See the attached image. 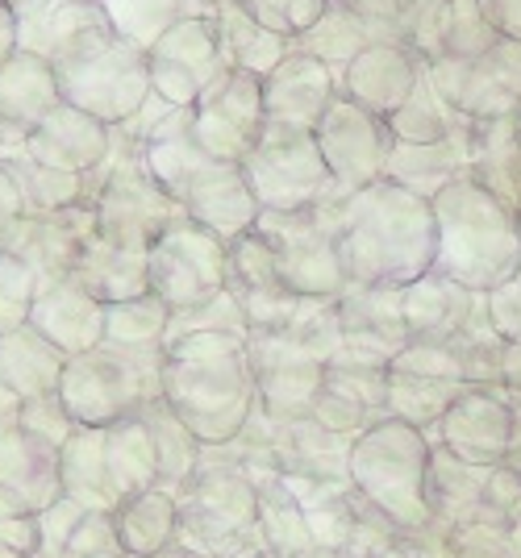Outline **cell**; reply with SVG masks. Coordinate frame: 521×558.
<instances>
[{
    "instance_id": "1",
    "label": "cell",
    "mask_w": 521,
    "mask_h": 558,
    "mask_svg": "<svg viewBox=\"0 0 521 558\" xmlns=\"http://www.w3.org/2000/svg\"><path fill=\"white\" fill-rule=\"evenodd\" d=\"M322 213L330 221L347 283L404 288L434 271L438 221L426 196L392 180H376L355 192L334 187L322 201Z\"/></svg>"
},
{
    "instance_id": "2",
    "label": "cell",
    "mask_w": 521,
    "mask_h": 558,
    "mask_svg": "<svg viewBox=\"0 0 521 558\" xmlns=\"http://www.w3.org/2000/svg\"><path fill=\"white\" fill-rule=\"evenodd\" d=\"M163 400L201 446L230 442L259 409L246 333L201 329L163 342Z\"/></svg>"
},
{
    "instance_id": "3",
    "label": "cell",
    "mask_w": 521,
    "mask_h": 558,
    "mask_svg": "<svg viewBox=\"0 0 521 558\" xmlns=\"http://www.w3.org/2000/svg\"><path fill=\"white\" fill-rule=\"evenodd\" d=\"M246 354L259 388V409L271 421H296L313 413L330 359L342 354L338 296H305L284 326L251 329Z\"/></svg>"
},
{
    "instance_id": "4",
    "label": "cell",
    "mask_w": 521,
    "mask_h": 558,
    "mask_svg": "<svg viewBox=\"0 0 521 558\" xmlns=\"http://www.w3.org/2000/svg\"><path fill=\"white\" fill-rule=\"evenodd\" d=\"M429 205L438 221V276L488 296L521 267V217L472 175L443 187Z\"/></svg>"
},
{
    "instance_id": "5",
    "label": "cell",
    "mask_w": 521,
    "mask_h": 558,
    "mask_svg": "<svg viewBox=\"0 0 521 558\" xmlns=\"http://www.w3.org/2000/svg\"><path fill=\"white\" fill-rule=\"evenodd\" d=\"M146 167L167 187V196L180 205L184 217L209 226L226 242L246 233L259 217V205L242 180V167L230 159H217L192 138V109H180L150 138Z\"/></svg>"
},
{
    "instance_id": "6",
    "label": "cell",
    "mask_w": 521,
    "mask_h": 558,
    "mask_svg": "<svg viewBox=\"0 0 521 558\" xmlns=\"http://www.w3.org/2000/svg\"><path fill=\"white\" fill-rule=\"evenodd\" d=\"M175 542L196 555L230 558L259 546V492L226 442L201 446L192 475L175 488Z\"/></svg>"
},
{
    "instance_id": "7",
    "label": "cell",
    "mask_w": 521,
    "mask_h": 558,
    "mask_svg": "<svg viewBox=\"0 0 521 558\" xmlns=\"http://www.w3.org/2000/svg\"><path fill=\"white\" fill-rule=\"evenodd\" d=\"M63 496L88 512H113L121 500L146 488H159V463L143 417L113 425H75L59 446Z\"/></svg>"
},
{
    "instance_id": "8",
    "label": "cell",
    "mask_w": 521,
    "mask_h": 558,
    "mask_svg": "<svg viewBox=\"0 0 521 558\" xmlns=\"http://www.w3.org/2000/svg\"><path fill=\"white\" fill-rule=\"evenodd\" d=\"M429 446H434L429 434L397 417H384L379 425L363 429L351 442V463H347L355 496H363L372 509L404 530L429 525L434 521L426 500Z\"/></svg>"
},
{
    "instance_id": "9",
    "label": "cell",
    "mask_w": 521,
    "mask_h": 558,
    "mask_svg": "<svg viewBox=\"0 0 521 558\" xmlns=\"http://www.w3.org/2000/svg\"><path fill=\"white\" fill-rule=\"evenodd\" d=\"M163 396V347H100L72 354L59 379V404L72 425H113L138 417Z\"/></svg>"
},
{
    "instance_id": "10",
    "label": "cell",
    "mask_w": 521,
    "mask_h": 558,
    "mask_svg": "<svg viewBox=\"0 0 521 558\" xmlns=\"http://www.w3.org/2000/svg\"><path fill=\"white\" fill-rule=\"evenodd\" d=\"M238 167L259 213L317 209L338 187L313 130H296L284 121H263L259 138Z\"/></svg>"
},
{
    "instance_id": "11",
    "label": "cell",
    "mask_w": 521,
    "mask_h": 558,
    "mask_svg": "<svg viewBox=\"0 0 521 558\" xmlns=\"http://www.w3.org/2000/svg\"><path fill=\"white\" fill-rule=\"evenodd\" d=\"M226 255H230V242L214 233L209 226L180 217L163 230V238L146 251V279H150V292L171 308H192V304H205L226 292Z\"/></svg>"
},
{
    "instance_id": "12",
    "label": "cell",
    "mask_w": 521,
    "mask_h": 558,
    "mask_svg": "<svg viewBox=\"0 0 521 558\" xmlns=\"http://www.w3.org/2000/svg\"><path fill=\"white\" fill-rule=\"evenodd\" d=\"M251 230L267 242L284 283L296 296H338L347 288L342 263L334 251V233L322 205L317 209L259 213Z\"/></svg>"
},
{
    "instance_id": "13",
    "label": "cell",
    "mask_w": 521,
    "mask_h": 558,
    "mask_svg": "<svg viewBox=\"0 0 521 558\" xmlns=\"http://www.w3.org/2000/svg\"><path fill=\"white\" fill-rule=\"evenodd\" d=\"M468 392L463 367L447 342H409L388 363V413L434 438L438 421Z\"/></svg>"
},
{
    "instance_id": "14",
    "label": "cell",
    "mask_w": 521,
    "mask_h": 558,
    "mask_svg": "<svg viewBox=\"0 0 521 558\" xmlns=\"http://www.w3.org/2000/svg\"><path fill=\"white\" fill-rule=\"evenodd\" d=\"M313 138L322 146V159H326L334 184L342 192H355V187L384 180L388 150H392V130H388L384 117L355 105L351 96H334V105L317 121Z\"/></svg>"
},
{
    "instance_id": "15",
    "label": "cell",
    "mask_w": 521,
    "mask_h": 558,
    "mask_svg": "<svg viewBox=\"0 0 521 558\" xmlns=\"http://www.w3.org/2000/svg\"><path fill=\"white\" fill-rule=\"evenodd\" d=\"M263 121V75L246 68H230L192 109V138L209 155L242 163V155L255 146Z\"/></svg>"
},
{
    "instance_id": "16",
    "label": "cell",
    "mask_w": 521,
    "mask_h": 558,
    "mask_svg": "<svg viewBox=\"0 0 521 558\" xmlns=\"http://www.w3.org/2000/svg\"><path fill=\"white\" fill-rule=\"evenodd\" d=\"M308 417L322 421L334 434H347V438H359L363 429L392 417L388 413V367L367 363V359H351V354L330 359Z\"/></svg>"
},
{
    "instance_id": "17",
    "label": "cell",
    "mask_w": 521,
    "mask_h": 558,
    "mask_svg": "<svg viewBox=\"0 0 521 558\" xmlns=\"http://www.w3.org/2000/svg\"><path fill=\"white\" fill-rule=\"evenodd\" d=\"M513 425H518V413L509 409L500 388H468L463 396H455V404L443 413L434 442H443L463 463L497 466L509 454Z\"/></svg>"
},
{
    "instance_id": "18",
    "label": "cell",
    "mask_w": 521,
    "mask_h": 558,
    "mask_svg": "<svg viewBox=\"0 0 521 558\" xmlns=\"http://www.w3.org/2000/svg\"><path fill=\"white\" fill-rule=\"evenodd\" d=\"M63 500L59 446L25 425L0 429V517H34Z\"/></svg>"
},
{
    "instance_id": "19",
    "label": "cell",
    "mask_w": 521,
    "mask_h": 558,
    "mask_svg": "<svg viewBox=\"0 0 521 558\" xmlns=\"http://www.w3.org/2000/svg\"><path fill=\"white\" fill-rule=\"evenodd\" d=\"M338 326H342V354L388 367L409 347L401 288L347 283L338 292Z\"/></svg>"
},
{
    "instance_id": "20",
    "label": "cell",
    "mask_w": 521,
    "mask_h": 558,
    "mask_svg": "<svg viewBox=\"0 0 521 558\" xmlns=\"http://www.w3.org/2000/svg\"><path fill=\"white\" fill-rule=\"evenodd\" d=\"M226 288L234 292V301L242 304L246 313V326L251 329H267V326H284L296 317V308L305 296H296L284 283L276 258L267 251L255 230L230 238V255H226Z\"/></svg>"
},
{
    "instance_id": "21",
    "label": "cell",
    "mask_w": 521,
    "mask_h": 558,
    "mask_svg": "<svg viewBox=\"0 0 521 558\" xmlns=\"http://www.w3.org/2000/svg\"><path fill=\"white\" fill-rule=\"evenodd\" d=\"M29 326L43 329L68 359L105 342V304L88 296L75 279H47L38 283L29 304Z\"/></svg>"
},
{
    "instance_id": "22",
    "label": "cell",
    "mask_w": 521,
    "mask_h": 558,
    "mask_svg": "<svg viewBox=\"0 0 521 558\" xmlns=\"http://www.w3.org/2000/svg\"><path fill=\"white\" fill-rule=\"evenodd\" d=\"M338 96L330 68L313 54H288L271 75H263V113L296 130H317V121Z\"/></svg>"
},
{
    "instance_id": "23",
    "label": "cell",
    "mask_w": 521,
    "mask_h": 558,
    "mask_svg": "<svg viewBox=\"0 0 521 558\" xmlns=\"http://www.w3.org/2000/svg\"><path fill=\"white\" fill-rule=\"evenodd\" d=\"M109 125L96 121L84 109H54L47 113L29 134H25V150L29 159L54 167V171H68V175H88L93 167H100V159L109 155Z\"/></svg>"
},
{
    "instance_id": "24",
    "label": "cell",
    "mask_w": 521,
    "mask_h": 558,
    "mask_svg": "<svg viewBox=\"0 0 521 558\" xmlns=\"http://www.w3.org/2000/svg\"><path fill=\"white\" fill-rule=\"evenodd\" d=\"M468 150H472V121L438 142H401L392 138L384 180L409 187L417 196L434 201L443 187L468 175Z\"/></svg>"
},
{
    "instance_id": "25",
    "label": "cell",
    "mask_w": 521,
    "mask_h": 558,
    "mask_svg": "<svg viewBox=\"0 0 521 558\" xmlns=\"http://www.w3.org/2000/svg\"><path fill=\"white\" fill-rule=\"evenodd\" d=\"M488 480L493 466L463 463L455 459L447 446H429V471H426V500L438 525H472V521H493L488 512Z\"/></svg>"
},
{
    "instance_id": "26",
    "label": "cell",
    "mask_w": 521,
    "mask_h": 558,
    "mask_svg": "<svg viewBox=\"0 0 521 558\" xmlns=\"http://www.w3.org/2000/svg\"><path fill=\"white\" fill-rule=\"evenodd\" d=\"M401 301L409 342H450L459 329L472 322V313L484 304V296L463 288V283H455V279L438 276V271H426L422 279L404 283Z\"/></svg>"
},
{
    "instance_id": "27",
    "label": "cell",
    "mask_w": 521,
    "mask_h": 558,
    "mask_svg": "<svg viewBox=\"0 0 521 558\" xmlns=\"http://www.w3.org/2000/svg\"><path fill=\"white\" fill-rule=\"evenodd\" d=\"M351 442L355 438L334 434L313 417L276 421V459L284 466V475H301L317 484H351L347 480Z\"/></svg>"
},
{
    "instance_id": "28",
    "label": "cell",
    "mask_w": 521,
    "mask_h": 558,
    "mask_svg": "<svg viewBox=\"0 0 521 558\" xmlns=\"http://www.w3.org/2000/svg\"><path fill=\"white\" fill-rule=\"evenodd\" d=\"M468 175L488 187L500 205L521 217V138L513 117H484L472 121V150H468Z\"/></svg>"
},
{
    "instance_id": "29",
    "label": "cell",
    "mask_w": 521,
    "mask_h": 558,
    "mask_svg": "<svg viewBox=\"0 0 521 558\" xmlns=\"http://www.w3.org/2000/svg\"><path fill=\"white\" fill-rule=\"evenodd\" d=\"M63 367H68V354L54 347L43 329L29 326V322L0 338V379L22 400L59 392Z\"/></svg>"
},
{
    "instance_id": "30",
    "label": "cell",
    "mask_w": 521,
    "mask_h": 558,
    "mask_svg": "<svg viewBox=\"0 0 521 558\" xmlns=\"http://www.w3.org/2000/svg\"><path fill=\"white\" fill-rule=\"evenodd\" d=\"M72 279L100 304H121V301H134V296H146V292H150L143 251L113 246V242H105L100 233L88 242V251L80 255Z\"/></svg>"
},
{
    "instance_id": "31",
    "label": "cell",
    "mask_w": 521,
    "mask_h": 558,
    "mask_svg": "<svg viewBox=\"0 0 521 558\" xmlns=\"http://www.w3.org/2000/svg\"><path fill=\"white\" fill-rule=\"evenodd\" d=\"M109 517H113L121 550L130 558L159 555L167 546H175V525H180L175 492L146 488V492H138V496H130V500H121Z\"/></svg>"
},
{
    "instance_id": "32",
    "label": "cell",
    "mask_w": 521,
    "mask_h": 558,
    "mask_svg": "<svg viewBox=\"0 0 521 558\" xmlns=\"http://www.w3.org/2000/svg\"><path fill=\"white\" fill-rule=\"evenodd\" d=\"M284 484L301 500L313 546L317 550H342L347 537H351V525H355L351 484H317V480H301V475H284Z\"/></svg>"
},
{
    "instance_id": "33",
    "label": "cell",
    "mask_w": 521,
    "mask_h": 558,
    "mask_svg": "<svg viewBox=\"0 0 521 558\" xmlns=\"http://www.w3.org/2000/svg\"><path fill=\"white\" fill-rule=\"evenodd\" d=\"M138 417L146 421V434L155 446V463H159V488L175 492L192 475V466L201 459V438L192 434L184 421L171 413L163 396L150 400Z\"/></svg>"
},
{
    "instance_id": "34",
    "label": "cell",
    "mask_w": 521,
    "mask_h": 558,
    "mask_svg": "<svg viewBox=\"0 0 521 558\" xmlns=\"http://www.w3.org/2000/svg\"><path fill=\"white\" fill-rule=\"evenodd\" d=\"M255 492H259V546H267L276 558H301L308 550H317L305 525V512H301V500L292 496L284 475L267 480Z\"/></svg>"
},
{
    "instance_id": "35",
    "label": "cell",
    "mask_w": 521,
    "mask_h": 558,
    "mask_svg": "<svg viewBox=\"0 0 521 558\" xmlns=\"http://www.w3.org/2000/svg\"><path fill=\"white\" fill-rule=\"evenodd\" d=\"M167 317H171V308L155 292L121 304H105V342H118V347H163Z\"/></svg>"
},
{
    "instance_id": "36",
    "label": "cell",
    "mask_w": 521,
    "mask_h": 558,
    "mask_svg": "<svg viewBox=\"0 0 521 558\" xmlns=\"http://www.w3.org/2000/svg\"><path fill=\"white\" fill-rule=\"evenodd\" d=\"M34 292H38V276L25 267L22 258L0 251V338L29 322Z\"/></svg>"
},
{
    "instance_id": "37",
    "label": "cell",
    "mask_w": 521,
    "mask_h": 558,
    "mask_svg": "<svg viewBox=\"0 0 521 558\" xmlns=\"http://www.w3.org/2000/svg\"><path fill=\"white\" fill-rule=\"evenodd\" d=\"M450 558H518L509 542V525L500 521H472V525H450L447 530Z\"/></svg>"
},
{
    "instance_id": "38",
    "label": "cell",
    "mask_w": 521,
    "mask_h": 558,
    "mask_svg": "<svg viewBox=\"0 0 521 558\" xmlns=\"http://www.w3.org/2000/svg\"><path fill=\"white\" fill-rule=\"evenodd\" d=\"M59 558H130V555L121 550L118 530H113V517H109V512H84L80 525L72 530V537L63 542Z\"/></svg>"
},
{
    "instance_id": "39",
    "label": "cell",
    "mask_w": 521,
    "mask_h": 558,
    "mask_svg": "<svg viewBox=\"0 0 521 558\" xmlns=\"http://www.w3.org/2000/svg\"><path fill=\"white\" fill-rule=\"evenodd\" d=\"M242 9H255L251 17L280 29H308L326 13V0H242Z\"/></svg>"
},
{
    "instance_id": "40",
    "label": "cell",
    "mask_w": 521,
    "mask_h": 558,
    "mask_svg": "<svg viewBox=\"0 0 521 558\" xmlns=\"http://www.w3.org/2000/svg\"><path fill=\"white\" fill-rule=\"evenodd\" d=\"M484 308H488V322L497 326L500 338L509 347H521V267L484 296Z\"/></svg>"
},
{
    "instance_id": "41",
    "label": "cell",
    "mask_w": 521,
    "mask_h": 558,
    "mask_svg": "<svg viewBox=\"0 0 521 558\" xmlns=\"http://www.w3.org/2000/svg\"><path fill=\"white\" fill-rule=\"evenodd\" d=\"M0 546H13L22 555L43 550V530H38V512L34 517H0Z\"/></svg>"
},
{
    "instance_id": "42",
    "label": "cell",
    "mask_w": 521,
    "mask_h": 558,
    "mask_svg": "<svg viewBox=\"0 0 521 558\" xmlns=\"http://www.w3.org/2000/svg\"><path fill=\"white\" fill-rule=\"evenodd\" d=\"M25 213V205H22V192H17V184L9 180V171L0 167V238H4V230L17 221Z\"/></svg>"
},
{
    "instance_id": "43",
    "label": "cell",
    "mask_w": 521,
    "mask_h": 558,
    "mask_svg": "<svg viewBox=\"0 0 521 558\" xmlns=\"http://www.w3.org/2000/svg\"><path fill=\"white\" fill-rule=\"evenodd\" d=\"M505 463H509L521 475V417H518V425H513V442H509V454H505Z\"/></svg>"
},
{
    "instance_id": "44",
    "label": "cell",
    "mask_w": 521,
    "mask_h": 558,
    "mask_svg": "<svg viewBox=\"0 0 521 558\" xmlns=\"http://www.w3.org/2000/svg\"><path fill=\"white\" fill-rule=\"evenodd\" d=\"M146 558H209V555H196V550H189V546H167V550H159V555H146Z\"/></svg>"
},
{
    "instance_id": "45",
    "label": "cell",
    "mask_w": 521,
    "mask_h": 558,
    "mask_svg": "<svg viewBox=\"0 0 521 558\" xmlns=\"http://www.w3.org/2000/svg\"><path fill=\"white\" fill-rule=\"evenodd\" d=\"M509 542H513V550H518V558H521V512L509 521Z\"/></svg>"
},
{
    "instance_id": "46",
    "label": "cell",
    "mask_w": 521,
    "mask_h": 558,
    "mask_svg": "<svg viewBox=\"0 0 521 558\" xmlns=\"http://www.w3.org/2000/svg\"><path fill=\"white\" fill-rule=\"evenodd\" d=\"M230 558H276L267 546H251V550H238V555H230Z\"/></svg>"
},
{
    "instance_id": "47",
    "label": "cell",
    "mask_w": 521,
    "mask_h": 558,
    "mask_svg": "<svg viewBox=\"0 0 521 558\" xmlns=\"http://www.w3.org/2000/svg\"><path fill=\"white\" fill-rule=\"evenodd\" d=\"M301 558H347L342 550H308V555H301Z\"/></svg>"
},
{
    "instance_id": "48",
    "label": "cell",
    "mask_w": 521,
    "mask_h": 558,
    "mask_svg": "<svg viewBox=\"0 0 521 558\" xmlns=\"http://www.w3.org/2000/svg\"><path fill=\"white\" fill-rule=\"evenodd\" d=\"M0 558H29V555H22V550H13V546H0Z\"/></svg>"
},
{
    "instance_id": "49",
    "label": "cell",
    "mask_w": 521,
    "mask_h": 558,
    "mask_svg": "<svg viewBox=\"0 0 521 558\" xmlns=\"http://www.w3.org/2000/svg\"><path fill=\"white\" fill-rule=\"evenodd\" d=\"M513 125H518V138H521V109L513 113Z\"/></svg>"
}]
</instances>
